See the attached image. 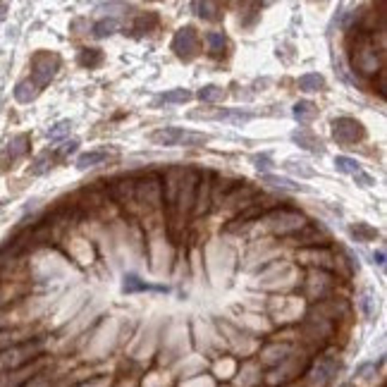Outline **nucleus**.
Masks as SVG:
<instances>
[{"label": "nucleus", "mask_w": 387, "mask_h": 387, "mask_svg": "<svg viewBox=\"0 0 387 387\" xmlns=\"http://www.w3.org/2000/svg\"><path fill=\"white\" fill-rule=\"evenodd\" d=\"M315 115H318V108H315L311 101H299V103L294 105V117H297L299 125H308V122H313Z\"/></svg>", "instance_id": "ddd939ff"}, {"label": "nucleus", "mask_w": 387, "mask_h": 387, "mask_svg": "<svg viewBox=\"0 0 387 387\" xmlns=\"http://www.w3.org/2000/svg\"><path fill=\"white\" fill-rule=\"evenodd\" d=\"M251 163L256 165V170H271L273 167V158L268 154H261V156H253Z\"/></svg>", "instance_id": "393cba45"}, {"label": "nucleus", "mask_w": 387, "mask_h": 387, "mask_svg": "<svg viewBox=\"0 0 387 387\" xmlns=\"http://www.w3.org/2000/svg\"><path fill=\"white\" fill-rule=\"evenodd\" d=\"M70 129H72V122H70V120L58 122V125H53L48 129V139H60V136L70 134Z\"/></svg>", "instance_id": "b1692460"}, {"label": "nucleus", "mask_w": 387, "mask_h": 387, "mask_svg": "<svg viewBox=\"0 0 387 387\" xmlns=\"http://www.w3.org/2000/svg\"><path fill=\"white\" fill-rule=\"evenodd\" d=\"M373 258H375V263H378V266H385V253L383 251L373 253Z\"/></svg>", "instance_id": "cd10ccee"}, {"label": "nucleus", "mask_w": 387, "mask_h": 387, "mask_svg": "<svg viewBox=\"0 0 387 387\" xmlns=\"http://www.w3.org/2000/svg\"><path fill=\"white\" fill-rule=\"evenodd\" d=\"M335 167H337L339 172H344V175H351V177H356L361 172V165L349 156H337V158H335Z\"/></svg>", "instance_id": "f3484780"}, {"label": "nucleus", "mask_w": 387, "mask_h": 387, "mask_svg": "<svg viewBox=\"0 0 387 387\" xmlns=\"http://www.w3.org/2000/svg\"><path fill=\"white\" fill-rule=\"evenodd\" d=\"M39 96V89L34 86V81L32 79H27V81H19L17 84V89H14V98L19 101V103H32L34 98Z\"/></svg>", "instance_id": "2eb2a0df"}, {"label": "nucleus", "mask_w": 387, "mask_h": 387, "mask_svg": "<svg viewBox=\"0 0 387 387\" xmlns=\"http://www.w3.org/2000/svg\"><path fill=\"white\" fill-rule=\"evenodd\" d=\"M351 65H354V72L359 70L361 74H373L378 72L380 55L375 50V43L366 34H361L359 41L354 45V53H351Z\"/></svg>", "instance_id": "f03ea898"}, {"label": "nucleus", "mask_w": 387, "mask_h": 387, "mask_svg": "<svg viewBox=\"0 0 387 387\" xmlns=\"http://www.w3.org/2000/svg\"><path fill=\"white\" fill-rule=\"evenodd\" d=\"M189 117H193V120H225V122H232V125H247V122H251L253 113H244V110H239V108H218V110H213V113H189Z\"/></svg>", "instance_id": "39448f33"}, {"label": "nucleus", "mask_w": 387, "mask_h": 387, "mask_svg": "<svg viewBox=\"0 0 387 387\" xmlns=\"http://www.w3.org/2000/svg\"><path fill=\"white\" fill-rule=\"evenodd\" d=\"M354 180H356V185H359V187H366V189H368V187H373V185H375V180H373V177H370L368 172H364V170H361L359 175L354 177Z\"/></svg>", "instance_id": "a878e982"}, {"label": "nucleus", "mask_w": 387, "mask_h": 387, "mask_svg": "<svg viewBox=\"0 0 387 387\" xmlns=\"http://www.w3.org/2000/svg\"><path fill=\"white\" fill-rule=\"evenodd\" d=\"M349 232H351V237H354L356 242H370V239L378 237V230H375V227H370V225H366V222H356Z\"/></svg>", "instance_id": "a211bd4d"}, {"label": "nucleus", "mask_w": 387, "mask_h": 387, "mask_svg": "<svg viewBox=\"0 0 387 387\" xmlns=\"http://www.w3.org/2000/svg\"><path fill=\"white\" fill-rule=\"evenodd\" d=\"M203 39H206V41H208V45H211V53L220 55L222 50H225V43H227V41H225V36H222L220 32H208Z\"/></svg>", "instance_id": "4be33fe9"}, {"label": "nucleus", "mask_w": 387, "mask_h": 387, "mask_svg": "<svg viewBox=\"0 0 387 387\" xmlns=\"http://www.w3.org/2000/svg\"><path fill=\"white\" fill-rule=\"evenodd\" d=\"M193 94L187 89H172V91H165V94H160L156 98V105L160 103H167V105H175V103H187V101H191Z\"/></svg>", "instance_id": "9b49d317"}, {"label": "nucleus", "mask_w": 387, "mask_h": 387, "mask_svg": "<svg viewBox=\"0 0 387 387\" xmlns=\"http://www.w3.org/2000/svg\"><path fill=\"white\" fill-rule=\"evenodd\" d=\"M108 151H89V154H81L77 158V167L79 170H89V167H96L101 165V163L108 160Z\"/></svg>", "instance_id": "4468645a"}, {"label": "nucleus", "mask_w": 387, "mask_h": 387, "mask_svg": "<svg viewBox=\"0 0 387 387\" xmlns=\"http://www.w3.org/2000/svg\"><path fill=\"white\" fill-rule=\"evenodd\" d=\"M284 170L287 172H292V175H299V177H313L315 175V170H311V167H306V163H302V160H284Z\"/></svg>", "instance_id": "aec40b11"}, {"label": "nucleus", "mask_w": 387, "mask_h": 387, "mask_svg": "<svg viewBox=\"0 0 387 387\" xmlns=\"http://www.w3.org/2000/svg\"><path fill=\"white\" fill-rule=\"evenodd\" d=\"M149 141L156 146H203L211 141V136L203 134V132H191V129H182V127H163L149 134Z\"/></svg>", "instance_id": "f257e3e1"}, {"label": "nucleus", "mask_w": 387, "mask_h": 387, "mask_svg": "<svg viewBox=\"0 0 387 387\" xmlns=\"http://www.w3.org/2000/svg\"><path fill=\"white\" fill-rule=\"evenodd\" d=\"M101 60H103V53H101L98 48H84L79 53V63L84 65V67H96Z\"/></svg>", "instance_id": "6ab92c4d"}, {"label": "nucleus", "mask_w": 387, "mask_h": 387, "mask_svg": "<svg viewBox=\"0 0 387 387\" xmlns=\"http://www.w3.org/2000/svg\"><path fill=\"white\" fill-rule=\"evenodd\" d=\"M222 96H225V91L220 89V86H203L201 91H198V98L206 101V103H213V101H220Z\"/></svg>", "instance_id": "5701e85b"}, {"label": "nucleus", "mask_w": 387, "mask_h": 387, "mask_svg": "<svg viewBox=\"0 0 387 387\" xmlns=\"http://www.w3.org/2000/svg\"><path fill=\"white\" fill-rule=\"evenodd\" d=\"M50 167H53V156H50V151H45V154H41L36 160H34L32 175H43V172H48Z\"/></svg>", "instance_id": "412c9836"}, {"label": "nucleus", "mask_w": 387, "mask_h": 387, "mask_svg": "<svg viewBox=\"0 0 387 387\" xmlns=\"http://www.w3.org/2000/svg\"><path fill=\"white\" fill-rule=\"evenodd\" d=\"M292 141L299 146V149H306V151H311V154H315V156H323L325 154L323 141H320L311 129H297V132H292Z\"/></svg>", "instance_id": "0eeeda50"}, {"label": "nucleus", "mask_w": 387, "mask_h": 387, "mask_svg": "<svg viewBox=\"0 0 387 387\" xmlns=\"http://www.w3.org/2000/svg\"><path fill=\"white\" fill-rule=\"evenodd\" d=\"M172 48H175V53L180 55V58L185 60H191L193 55L198 53V36H196V29L191 27H185L177 32L175 41H172Z\"/></svg>", "instance_id": "423d86ee"}, {"label": "nucleus", "mask_w": 387, "mask_h": 387, "mask_svg": "<svg viewBox=\"0 0 387 387\" xmlns=\"http://www.w3.org/2000/svg\"><path fill=\"white\" fill-rule=\"evenodd\" d=\"M58 67H60L58 55H53V53L34 55V60H32V81H34V86H36L39 91L43 89V86L55 77Z\"/></svg>", "instance_id": "7ed1b4c3"}, {"label": "nucleus", "mask_w": 387, "mask_h": 387, "mask_svg": "<svg viewBox=\"0 0 387 387\" xmlns=\"http://www.w3.org/2000/svg\"><path fill=\"white\" fill-rule=\"evenodd\" d=\"M261 182H263V185L278 187V189H284V191H311L308 187L297 185V182H294V180H289V177L271 175V172H263V175H261Z\"/></svg>", "instance_id": "1a4fd4ad"}, {"label": "nucleus", "mask_w": 387, "mask_h": 387, "mask_svg": "<svg viewBox=\"0 0 387 387\" xmlns=\"http://www.w3.org/2000/svg\"><path fill=\"white\" fill-rule=\"evenodd\" d=\"M122 292H125V294H134V292H160V294H167V287H165V284L144 282V280L136 278V275H125V282H122Z\"/></svg>", "instance_id": "6e6552de"}, {"label": "nucleus", "mask_w": 387, "mask_h": 387, "mask_svg": "<svg viewBox=\"0 0 387 387\" xmlns=\"http://www.w3.org/2000/svg\"><path fill=\"white\" fill-rule=\"evenodd\" d=\"M122 22L117 17H105L101 22L94 24V36L96 39H105V36H113L115 32H120Z\"/></svg>", "instance_id": "f8f14e48"}, {"label": "nucleus", "mask_w": 387, "mask_h": 387, "mask_svg": "<svg viewBox=\"0 0 387 387\" xmlns=\"http://www.w3.org/2000/svg\"><path fill=\"white\" fill-rule=\"evenodd\" d=\"M27 151H29V139H27V136H14V139L5 146V154H3L0 160H3V163H14L17 158H22L24 154H27Z\"/></svg>", "instance_id": "9d476101"}, {"label": "nucleus", "mask_w": 387, "mask_h": 387, "mask_svg": "<svg viewBox=\"0 0 387 387\" xmlns=\"http://www.w3.org/2000/svg\"><path fill=\"white\" fill-rule=\"evenodd\" d=\"M361 304H364V308H366V315H373V308H370V304H375V299L370 297V294H364V297H361Z\"/></svg>", "instance_id": "bb28decb"}, {"label": "nucleus", "mask_w": 387, "mask_h": 387, "mask_svg": "<svg viewBox=\"0 0 387 387\" xmlns=\"http://www.w3.org/2000/svg\"><path fill=\"white\" fill-rule=\"evenodd\" d=\"M299 89L302 91H323L325 89V79L320 77V74L311 72V74H304V77H299Z\"/></svg>", "instance_id": "dca6fc26"}, {"label": "nucleus", "mask_w": 387, "mask_h": 387, "mask_svg": "<svg viewBox=\"0 0 387 387\" xmlns=\"http://www.w3.org/2000/svg\"><path fill=\"white\" fill-rule=\"evenodd\" d=\"M333 136L339 144H356L366 136V129L354 117H339V120L333 122Z\"/></svg>", "instance_id": "20e7f679"}]
</instances>
